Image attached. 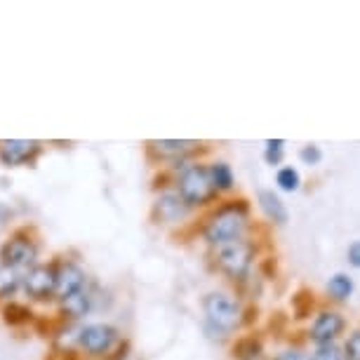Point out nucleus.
Here are the masks:
<instances>
[{
    "instance_id": "nucleus-1",
    "label": "nucleus",
    "mask_w": 360,
    "mask_h": 360,
    "mask_svg": "<svg viewBox=\"0 0 360 360\" xmlns=\"http://www.w3.org/2000/svg\"><path fill=\"white\" fill-rule=\"evenodd\" d=\"M214 184L212 174L207 167L202 165H191L179 174V184H176V195L181 198L186 207L205 205V202L214 195Z\"/></svg>"
},
{
    "instance_id": "nucleus-2",
    "label": "nucleus",
    "mask_w": 360,
    "mask_h": 360,
    "mask_svg": "<svg viewBox=\"0 0 360 360\" xmlns=\"http://www.w3.org/2000/svg\"><path fill=\"white\" fill-rule=\"evenodd\" d=\"M205 318H207V328L219 332V335H229L238 328L240 323V307L233 297L224 295V292H212L205 297Z\"/></svg>"
},
{
    "instance_id": "nucleus-3",
    "label": "nucleus",
    "mask_w": 360,
    "mask_h": 360,
    "mask_svg": "<svg viewBox=\"0 0 360 360\" xmlns=\"http://www.w3.org/2000/svg\"><path fill=\"white\" fill-rule=\"evenodd\" d=\"M245 226H248L245 212L236 207H226L207 221L205 238L212 245H224V243H231V240H240Z\"/></svg>"
},
{
    "instance_id": "nucleus-4",
    "label": "nucleus",
    "mask_w": 360,
    "mask_h": 360,
    "mask_svg": "<svg viewBox=\"0 0 360 360\" xmlns=\"http://www.w3.org/2000/svg\"><path fill=\"white\" fill-rule=\"evenodd\" d=\"M217 264L233 281H243L252 266V245L245 240H231L217 245Z\"/></svg>"
},
{
    "instance_id": "nucleus-5",
    "label": "nucleus",
    "mask_w": 360,
    "mask_h": 360,
    "mask_svg": "<svg viewBox=\"0 0 360 360\" xmlns=\"http://www.w3.org/2000/svg\"><path fill=\"white\" fill-rule=\"evenodd\" d=\"M38 259V250L31 240H24V238H15L8 245L3 248V266H8L12 271H17L19 276H26Z\"/></svg>"
},
{
    "instance_id": "nucleus-6",
    "label": "nucleus",
    "mask_w": 360,
    "mask_h": 360,
    "mask_svg": "<svg viewBox=\"0 0 360 360\" xmlns=\"http://www.w3.org/2000/svg\"><path fill=\"white\" fill-rule=\"evenodd\" d=\"M115 339H118V332H115L111 325H104V323L85 325V328L78 332V346L85 353H90V356H104L106 351H111Z\"/></svg>"
},
{
    "instance_id": "nucleus-7",
    "label": "nucleus",
    "mask_w": 360,
    "mask_h": 360,
    "mask_svg": "<svg viewBox=\"0 0 360 360\" xmlns=\"http://www.w3.org/2000/svg\"><path fill=\"white\" fill-rule=\"evenodd\" d=\"M22 285L26 295L33 299H47L54 295V285H57V269L54 266H33L29 274L22 278Z\"/></svg>"
},
{
    "instance_id": "nucleus-8",
    "label": "nucleus",
    "mask_w": 360,
    "mask_h": 360,
    "mask_svg": "<svg viewBox=\"0 0 360 360\" xmlns=\"http://www.w3.org/2000/svg\"><path fill=\"white\" fill-rule=\"evenodd\" d=\"M40 153V144L38 141H29V139H10L0 144V160L10 167L17 165H26L31 162L36 155Z\"/></svg>"
},
{
    "instance_id": "nucleus-9",
    "label": "nucleus",
    "mask_w": 360,
    "mask_h": 360,
    "mask_svg": "<svg viewBox=\"0 0 360 360\" xmlns=\"http://www.w3.org/2000/svg\"><path fill=\"white\" fill-rule=\"evenodd\" d=\"M85 288V271L76 266V264H62L57 269V285H54V295L59 299H69L78 292H83Z\"/></svg>"
},
{
    "instance_id": "nucleus-10",
    "label": "nucleus",
    "mask_w": 360,
    "mask_h": 360,
    "mask_svg": "<svg viewBox=\"0 0 360 360\" xmlns=\"http://www.w3.org/2000/svg\"><path fill=\"white\" fill-rule=\"evenodd\" d=\"M342 330H344V318L335 314V311H325V314L316 318L314 328H311V339H314L318 346L332 344L342 335Z\"/></svg>"
},
{
    "instance_id": "nucleus-11",
    "label": "nucleus",
    "mask_w": 360,
    "mask_h": 360,
    "mask_svg": "<svg viewBox=\"0 0 360 360\" xmlns=\"http://www.w3.org/2000/svg\"><path fill=\"white\" fill-rule=\"evenodd\" d=\"M198 148L195 141L188 139H162V141H151V151L160 158H181V155L191 153Z\"/></svg>"
},
{
    "instance_id": "nucleus-12",
    "label": "nucleus",
    "mask_w": 360,
    "mask_h": 360,
    "mask_svg": "<svg viewBox=\"0 0 360 360\" xmlns=\"http://www.w3.org/2000/svg\"><path fill=\"white\" fill-rule=\"evenodd\" d=\"M155 212H158V217L162 221H176V219H181V217H184L186 205L181 202L179 195L165 193V195H160L158 202H155Z\"/></svg>"
},
{
    "instance_id": "nucleus-13",
    "label": "nucleus",
    "mask_w": 360,
    "mask_h": 360,
    "mask_svg": "<svg viewBox=\"0 0 360 360\" xmlns=\"http://www.w3.org/2000/svg\"><path fill=\"white\" fill-rule=\"evenodd\" d=\"M259 205L271 221H276V224L288 221V210H285L283 200L278 198L274 191H259Z\"/></svg>"
},
{
    "instance_id": "nucleus-14",
    "label": "nucleus",
    "mask_w": 360,
    "mask_h": 360,
    "mask_svg": "<svg viewBox=\"0 0 360 360\" xmlns=\"http://www.w3.org/2000/svg\"><path fill=\"white\" fill-rule=\"evenodd\" d=\"M90 309H92V295H90V292H85V290L62 302V311L69 318H73V321H76V318L87 316V314H90Z\"/></svg>"
},
{
    "instance_id": "nucleus-15",
    "label": "nucleus",
    "mask_w": 360,
    "mask_h": 360,
    "mask_svg": "<svg viewBox=\"0 0 360 360\" xmlns=\"http://www.w3.org/2000/svg\"><path fill=\"white\" fill-rule=\"evenodd\" d=\"M210 174H212V184L217 191H229V188L233 186V172H231V167L226 162H214V165L210 167Z\"/></svg>"
},
{
    "instance_id": "nucleus-16",
    "label": "nucleus",
    "mask_w": 360,
    "mask_h": 360,
    "mask_svg": "<svg viewBox=\"0 0 360 360\" xmlns=\"http://www.w3.org/2000/svg\"><path fill=\"white\" fill-rule=\"evenodd\" d=\"M328 292L337 299V302H344V299H349V297H351V292H353V281H351L349 276L337 274L335 278H330Z\"/></svg>"
},
{
    "instance_id": "nucleus-17",
    "label": "nucleus",
    "mask_w": 360,
    "mask_h": 360,
    "mask_svg": "<svg viewBox=\"0 0 360 360\" xmlns=\"http://www.w3.org/2000/svg\"><path fill=\"white\" fill-rule=\"evenodd\" d=\"M22 278L17 271H12L8 266H0V297H12L22 285Z\"/></svg>"
},
{
    "instance_id": "nucleus-18",
    "label": "nucleus",
    "mask_w": 360,
    "mask_h": 360,
    "mask_svg": "<svg viewBox=\"0 0 360 360\" xmlns=\"http://www.w3.org/2000/svg\"><path fill=\"white\" fill-rule=\"evenodd\" d=\"M233 353H236L238 358H243V360H252V358H257L262 353V344L255 342L252 337L240 339V342L233 346Z\"/></svg>"
},
{
    "instance_id": "nucleus-19",
    "label": "nucleus",
    "mask_w": 360,
    "mask_h": 360,
    "mask_svg": "<svg viewBox=\"0 0 360 360\" xmlns=\"http://www.w3.org/2000/svg\"><path fill=\"white\" fill-rule=\"evenodd\" d=\"M276 181H278V186L283 188V191H297L299 184H302V179H299V172L295 167H283L281 172H278L276 176Z\"/></svg>"
},
{
    "instance_id": "nucleus-20",
    "label": "nucleus",
    "mask_w": 360,
    "mask_h": 360,
    "mask_svg": "<svg viewBox=\"0 0 360 360\" xmlns=\"http://www.w3.org/2000/svg\"><path fill=\"white\" fill-rule=\"evenodd\" d=\"M31 318V311L22 307V304H10L8 309H5V321L12 323V325H22Z\"/></svg>"
},
{
    "instance_id": "nucleus-21",
    "label": "nucleus",
    "mask_w": 360,
    "mask_h": 360,
    "mask_svg": "<svg viewBox=\"0 0 360 360\" xmlns=\"http://www.w3.org/2000/svg\"><path fill=\"white\" fill-rule=\"evenodd\" d=\"M283 146L285 141L283 139H269L266 141V162H271V165H278V162L283 160Z\"/></svg>"
},
{
    "instance_id": "nucleus-22",
    "label": "nucleus",
    "mask_w": 360,
    "mask_h": 360,
    "mask_svg": "<svg viewBox=\"0 0 360 360\" xmlns=\"http://www.w3.org/2000/svg\"><path fill=\"white\" fill-rule=\"evenodd\" d=\"M311 360H344V358H342V351H339L335 344H323V346H318V351L314 353Z\"/></svg>"
},
{
    "instance_id": "nucleus-23",
    "label": "nucleus",
    "mask_w": 360,
    "mask_h": 360,
    "mask_svg": "<svg viewBox=\"0 0 360 360\" xmlns=\"http://www.w3.org/2000/svg\"><path fill=\"white\" fill-rule=\"evenodd\" d=\"M346 360H360V330H356L346 342Z\"/></svg>"
},
{
    "instance_id": "nucleus-24",
    "label": "nucleus",
    "mask_w": 360,
    "mask_h": 360,
    "mask_svg": "<svg viewBox=\"0 0 360 360\" xmlns=\"http://www.w3.org/2000/svg\"><path fill=\"white\" fill-rule=\"evenodd\" d=\"M299 158H302L307 165H318L323 158V153H321V148L318 146H304L302 151H299Z\"/></svg>"
},
{
    "instance_id": "nucleus-25",
    "label": "nucleus",
    "mask_w": 360,
    "mask_h": 360,
    "mask_svg": "<svg viewBox=\"0 0 360 360\" xmlns=\"http://www.w3.org/2000/svg\"><path fill=\"white\" fill-rule=\"evenodd\" d=\"M349 262L353 264V266L360 269V240H356L353 245L349 248Z\"/></svg>"
},
{
    "instance_id": "nucleus-26",
    "label": "nucleus",
    "mask_w": 360,
    "mask_h": 360,
    "mask_svg": "<svg viewBox=\"0 0 360 360\" xmlns=\"http://www.w3.org/2000/svg\"><path fill=\"white\" fill-rule=\"evenodd\" d=\"M274 360H304V356L299 351H285L281 356H276Z\"/></svg>"
},
{
    "instance_id": "nucleus-27",
    "label": "nucleus",
    "mask_w": 360,
    "mask_h": 360,
    "mask_svg": "<svg viewBox=\"0 0 360 360\" xmlns=\"http://www.w3.org/2000/svg\"><path fill=\"white\" fill-rule=\"evenodd\" d=\"M0 266H3V262H0Z\"/></svg>"
}]
</instances>
